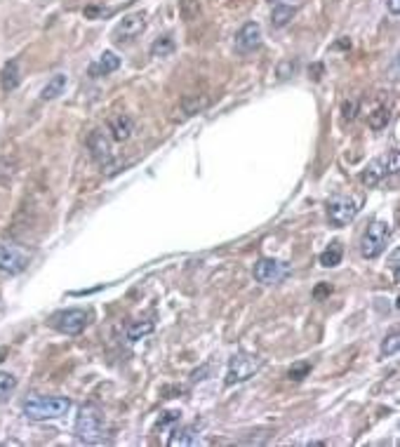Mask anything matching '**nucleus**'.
I'll return each instance as SVG.
<instances>
[{
	"mask_svg": "<svg viewBox=\"0 0 400 447\" xmlns=\"http://www.w3.org/2000/svg\"><path fill=\"white\" fill-rule=\"evenodd\" d=\"M108 130L113 132L115 142H127V139L132 137V132H135V123H132L130 115L118 113V115H113V118H111V123H108Z\"/></svg>",
	"mask_w": 400,
	"mask_h": 447,
	"instance_id": "obj_14",
	"label": "nucleus"
},
{
	"mask_svg": "<svg viewBox=\"0 0 400 447\" xmlns=\"http://www.w3.org/2000/svg\"><path fill=\"white\" fill-rule=\"evenodd\" d=\"M311 370H313V365L311 363H306V361H301V363H294L292 368H289V381H301V379H306V377L311 374Z\"/></svg>",
	"mask_w": 400,
	"mask_h": 447,
	"instance_id": "obj_26",
	"label": "nucleus"
},
{
	"mask_svg": "<svg viewBox=\"0 0 400 447\" xmlns=\"http://www.w3.org/2000/svg\"><path fill=\"white\" fill-rule=\"evenodd\" d=\"M330 292H332V285H330V283H323V285H318L316 289H313V297L323 299V297H327Z\"/></svg>",
	"mask_w": 400,
	"mask_h": 447,
	"instance_id": "obj_31",
	"label": "nucleus"
},
{
	"mask_svg": "<svg viewBox=\"0 0 400 447\" xmlns=\"http://www.w3.org/2000/svg\"><path fill=\"white\" fill-rule=\"evenodd\" d=\"M276 3H283V5H292L294 0H276Z\"/></svg>",
	"mask_w": 400,
	"mask_h": 447,
	"instance_id": "obj_36",
	"label": "nucleus"
},
{
	"mask_svg": "<svg viewBox=\"0 0 400 447\" xmlns=\"http://www.w3.org/2000/svg\"><path fill=\"white\" fill-rule=\"evenodd\" d=\"M386 8L393 17H398L400 15V0H386Z\"/></svg>",
	"mask_w": 400,
	"mask_h": 447,
	"instance_id": "obj_33",
	"label": "nucleus"
},
{
	"mask_svg": "<svg viewBox=\"0 0 400 447\" xmlns=\"http://www.w3.org/2000/svg\"><path fill=\"white\" fill-rule=\"evenodd\" d=\"M90 311L85 309H64L50 316V327H55L61 334H80L90 325Z\"/></svg>",
	"mask_w": 400,
	"mask_h": 447,
	"instance_id": "obj_4",
	"label": "nucleus"
},
{
	"mask_svg": "<svg viewBox=\"0 0 400 447\" xmlns=\"http://www.w3.org/2000/svg\"><path fill=\"white\" fill-rule=\"evenodd\" d=\"M236 52L238 55H252L262 45V26L257 21H247L240 31L236 33Z\"/></svg>",
	"mask_w": 400,
	"mask_h": 447,
	"instance_id": "obj_10",
	"label": "nucleus"
},
{
	"mask_svg": "<svg viewBox=\"0 0 400 447\" xmlns=\"http://www.w3.org/2000/svg\"><path fill=\"white\" fill-rule=\"evenodd\" d=\"M172 52H175V40H172V36L155 38L153 45H151V57H170Z\"/></svg>",
	"mask_w": 400,
	"mask_h": 447,
	"instance_id": "obj_22",
	"label": "nucleus"
},
{
	"mask_svg": "<svg viewBox=\"0 0 400 447\" xmlns=\"http://www.w3.org/2000/svg\"><path fill=\"white\" fill-rule=\"evenodd\" d=\"M104 426H106V419H104L102 408H97L95 403L83 405L75 417V438L83 440V443H102L104 438Z\"/></svg>",
	"mask_w": 400,
	"mask_h": 447,
	"instance_id": "obj_2",
	"label": "nucleus"
},
{
	"mask_svg": "<svg viewBox=\"0 0 400 447\" xmlns=\"http://www.w3.org/2000/svg\"><path fill=\"white\" fill-rule=\"evenodd\" d=\"M391 123V111H388L386 106H377L372 113L368 115V125L372 127V130H386V125Z\"/></svg>",
	"mask_w": 400,
	"mask_h": 447,
	"instance_id": "obj_21",
	"label": "nucleus"
},
{
	"mask_svg": "<svg viewBox=\"0 0 400 447\" xmlns=\"http://www.w3.org/2000/svg\"><path fill=\"white\" fill-rule=\"evenodd\" d=\"M388 238H391V229H388V224L386 222H372L365 229V234L361 238V254L365 259H374V257H379L381 252L386 249V242H388Z\"/></svg>",
	"mask_w": 400,
	"mask_h": 447,
	"instance_id": "obj_5",
	"label": "nucleus"
},
{
	"mask_svg": "<svg viewBox=\"0 0 400 447\" xmlns=\"http://www.w3.org/2000/svg\"><path fill=\"white\" fill-rule=\"evenodd\" d=\"M313 73H316V75H313L316 80L321 78V73H323V66H321V64H316V66H313Z\"/></svg>",
	"mask_w": 400,
	"mask_h": 447,
	"instance_id": "obj_34",
	"label": "nucleus"
},
{
	"mask_svg": "<svg viewBox=\"0 0 400 447\" xmlns=\"http://www.w3.org/2000/svg\"><path fill=\"white\" fill-rule=\"evenodd\" d=\"M179 15L184 21H193L200 15V0H179Z\"/></svg>",
	"mask_w": 400,
	"mask_h": 447,
	"instance_id": "obj_23",
	"label": "nucleus"
},
{
	"mask_svg": "<svg viewBox=\"0 0 400 447\" xmlns=\"http://www.w3.org/2000/svg\"><path fill=\"white\" fill-rule=\"evenodd\" d=\"M146 28V15L144 12H132L123 17V21H118V26L113 28V43L115 45H130L132 40H137Z\"/></svg>",
	"mask_w": 400,
	"mask_h": 447,
	"instance_id": "obj_7",
	"label": "nucleus"
},
{
	"mask_svg": "<svg viewBox=\"0 0 400 447\" xmlns=\"http://www.w3.org/2000/svg\"><path fill=\"white\" fill-rule=\"evenodd\" d=\"M294 71H297V61H294V59H283L280 64H278V71L276 73H278V78H280V80H285Z\"/></svg>",
	"mask_w": 400,
	"mask_h": 447,
	"instance_id": "obj_29",
	"label": "nucleus"
},
{
	"mask_svg": "<svg viewBox=\"0 0 400 447\" xmlns=\"http://www.w3.org/2000/svg\"><path fill=\"white\" fill-rule=\"evenodd\" d=\"M28 266V254L21 247L0 245V274L17 276Z\"/></svg>",
	"mask_w": 400,
	"mask_h": 447,
	"instance_id": "obj_9",
	"label": "nucleus"
},
{
	"mask_svg": "<svg viewBox=\"0 0 400 447\" xmlns=\"http://www.w3.org/2000/svg\"><path fill=\"white\" fill-rule=\"evenodd\" d=\"M68 410H71V400L61 396H31L21 403V412L31 421L59 419Z\"/></svg>",
	"mask_w": 400,
	"mask_h": 447,
	"instance_id": "obj_1",
	"label": "nucleus"
},
{
	"mask_svg": "<svg viewBox=\"0 0 400 447\" xmlns=\"http://www.w3.org/2000/svg\"><path fill=\"white\" fill-rule=\"evenodd\" d=\"M21 83V71H19V61L12 59L8 61L3 66V71H0V87H3V92H12L17 90Z\"/></svg>",
	"mask_w": 400,
	"mask_h": 447,
	"instance_id": "obj_15",
	"label": "nucleus"
},
{
	"mask_svg": "<svg viewBox=\"0 0 400 447\" xmlns=\"http://www.w3.org/2000/svg\"><path fill=\"white\" fill-rule=\"evenodd\" d=\"M88 149L92 153V158H95L97 165L102 167H108L113 160V149H111V139L104 135L102 130H92L90 137H88Z\"/></svg>",
	"mask_w": 400,
	"mask_h": 447,
	"instance_id": "obj_11",
	"label": "nucleus"
},
{
	"mask_svg": "<svg viewBox=\"0 0 400 447\" xmlns=\"http://www.w3.org/2000/svg\"><path fill=\"white\" fill-rule=\"evenodd\" d=\"M341 257H344V249H341L339 242L334 240V242H330V247L321 254V264L325 266V269H334V266L341 264Z\"/></svg>",
	"mask_w": 400,
	"mask_h": 447,
	"instance_id": "obj_20",
	"label": "nucleus"
},
{
	"mask_svg": "<svg viewBox=\"0 0 400 447\" xmlns=\"http://www.w3.org/2000/svg\"><path fill=\"white\" fill-rule=\"evenodd\" d=\"M341 115H344V120H356V115H358V99H346L344 104H341Z\"/></svg>",
	"mask_w": 400,
	"mask_h": 447,
	"instance_id": "obj_30",
	"label": "nucleus"
},
{
	"mask_svg": "<svg viewBox=\"0 0 400 447\" xmlns=\"http://www.w3.org/2000/svg\"><path fill=\"white\" fill-rule=\"evenodd\" d=\"M17 388V377L10 372H0V403H5Z\"/></svg>",
	"mask_w": 400,
	"mask_h": 447,
	"instance_id": "obj_24",
	"label": "nucleus"
},
{
	"mask_svg": "<svg viewBox=\"0 0 400 447\" xmlns=\"http://www.w3.org/2000/svg\"><path fill=\"white\" fill-rule=\"evenodd\" d=\"M384 174H386L384 158H377L372 162H368V167H365L363 174H361V182L368 189H372V187H377V184L381 182V179H384Z\"/></svg>",
	"mask_w": 400,
	"mask_h": 447,
	"instance_id": "obj_16",
	"label": "nucleus"
},
{
	"mask_svg": "<svg viewBox=\"0 0 400 447\" xmlns=\"http://www.w3.org/2000/svg\"><path fill=\"white\" fill-rule=\"evenodd\" d=\"M111 10H104V8H88L85 10V17L88 19H97V17H104V15H108Z\"/></svg>",
	"mask_w": 400,
	"mask_h": 447,
	"instance_id": "obj_32",
	"label": "nucleus"
},
{
	"mask_svg": "<svg viewBox=\"0 0 400 447\" xmlns=\"http://www.w3.org/2000/svg\"><path fill=\"white\" fill-rule=\"evenodd\" d=\"M120 66V57H115L113 52H104V55L90 66V78H102L113 71H118Z\"/></svg>",
	"mask_w": 400,
	"mask_h": 447,
	"instance_id": "obj_13",
	"label": "nucleus"
},
{
	"mask_svg": "<svg viewBox=\"0 0 400 447\" xmlns=\"http://www.w3.org/2000/svg\"><path fill=\"white\" fill-rule=\"evenodd\" d=\"M153 332V323L151 321H144V323H135L130 330H127V339L130 341H137V339H142V336H146Z\"/></svg>",
	"mask_w": 400,
	"mask_h": 447,
	"instance_id": "obj_25",
	"label": "nucleus"
},
{
	"mask_svg": "<svg viewBox=\"0 0 400 447\" xmlns=\"http://www.w3.org/2000/svg\"><path fill=\"white\" fill-rule=\"evenodd\" d=\"M384 165H386V174H396L400 170V153L398 151H388L384 155Z\"/></svg>",
	"mask_w": 400,
	"mask_h": 447,
	"instance_id": "obj_28",
	"label": "nucleus"
},
{
	"mask_svg": "<svg viewBox=\"0 0 400 447\" xmlns=\"http://www.w3.org/2000/svg\"><path fill=\"white\" fill-rule=\"evenodd\" d=\"M252 274H254V280L262 283V285H278V283H283L292 274V266L278 259H259L254 264Z\"/></svg>",
	"mask_w": 400,
	"mask_h": 447,
	"instance_id": "obj_6",
	"label": "nucleus"
},
{
	"mask_svg": "<svg viewBox=\"0 0 400 447\" xmlns=\"http://www.w3.org/2000/svg\"><path fill=\"white\" fill-rule=\"evenodd\" d=\"M264 368V361L259 356H250V353H236L229 361V370H226V386L240 384L254 377Z\"/></svg>",
	"mask_w": 400,
	"mask_h": 447,
	"instance_id": "obj_3",
	"label": "nucleus"
},
{
	"mask_svg": "<svg viewBox=\"0 0 400 447\" xmlns=\"http://www.w3.org/2000/svg\"><path fill=\"white\" fill-rule=\"evenodd\" d=\"M198 443H200V433L196 426H179L175 428V433L170 435V440H167L170 447H191Z\"/></svg>",
	"mask_w": 400,
	"mask_h": 447,
	"instance_id": "obj_12",
	"label": "nucleus"
},
{
	"mask_svg": "<svg viewBox=\"0 0 400 447\" xmlns=\"http://www.w3.org/2000/svg\"><path fill=\"white\" fill-rule=\"evenodd\" d=\"M398 346H400V334H398V332H391L384 341H381L379 353H381L384 358H386V356H393V353H398Z\"/></svg>",
	"mask_w": 400,
	"mask_h": 447,
	"instance_id": "obj_27",
	"label": "nucleus"
},
{
	"mask_svg": "<svg viewBox=\"0 0 400 447\" xmlns=\"http://www.w3.org/2000/svg\"><path fill=\"white\" fill-rule=\"evenodd\" d=\"M358 210H361V200L351 198V196H337L330 200L327 205V217L334 226H346L356 219Z\"/></svg>",
	"mask_w": 400,
	"mask_h": 447,
	"instance_id": "obj_8",
	"label": "nucleus"
},
{
	"mask_svg": "<svg viewBox=\"0 0 400 447\" xmlns=\"http://www.w3.org/2000/svg\"><path fill=\"white\" fill-rule=\"evenodd\" d=\"M207 106H210V99H207L205 95H187L182 99V108H184V113H187V115L205 111Z\"/></svg>",
	"mask_w": 400,
	"mask_h": 447,
	"instance_id": "obj_19",
	"label": "nucleus"
},
{
	"mask_svg": "<svg viewBox=\"0 0 400 447\" xmlns=\"http://www.w3.org/2000/svg\"><path fill=\"white\" fill-rule=\"evenodd\" d=\"M8 353H10V348H8V346H3V348H0V363L5 361V356H8Z\"/></svg>",
	"mask_w": 400,
	"mask_h": 447,
	"instance_id": "obj_35",
	"label": "nucleus"
},
{
	"mask_svg": "<svg viewBox=\"0 0 400 447\" xmlns=\"http://www.w3.org/2000/svg\"><path fill=\"white\" fill-rule=\"evenodd\" d=\"M297 15V5H283V3H276L274 5V12H271V24L274 28H283L292 21V17Z\"/></svg>",
	"mask_w": 400,
	"mask_h": 447,
	"instance_id": "obj_17",
	"label": "nucleus"
},
{
	"mask_svg": "<svg viewBox=\"0 0 400 447\" xmlns=\"http://www.w3.org/2000/svg\"><path fill=\"white\" fill-rule=\"evenodd\" d=\"M66 75L64 73H57L55 78L48 80V85L43 87V92H40V99L43 102H50V99H57L59 95H64V90H66Z\"/></svg>",
	"mask_w": 400,
	"mask_h": 447,
	"instance_id": "obj_18",
	"label": "nucleus"
}]
</instances>
